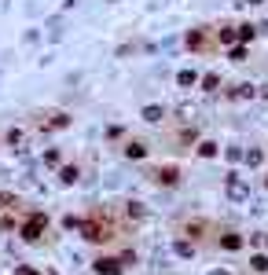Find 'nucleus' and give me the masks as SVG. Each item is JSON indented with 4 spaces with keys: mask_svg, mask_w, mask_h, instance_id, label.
Returning a JSON list of instances; mask_svg holds the SVG:
<instances>
[{
    "mask_svg": "<svg viewBox=\"0 0 268 275\" xmlns=\"http://www.w3.org/2000/svg\"><path fill=\"white\" fill-rule=\"evenodd\" d=\"M59 180H63V184H73V180H77V169H73V165H63V169H59Z\"/></svg>",
    "mask_w": 268,
    "mask_h": 275,
    "instance_id": "nucleus-8",
    "label": "nucleus"
},
{
    "mask_svg": "<svg viewBox=\"0 0 268 275\" xmlns=\"http://www.w3.org/2000/svg\"><path fill=\"white\" fill-rule=\"evenodd\" d=\"M265 187H268V176H265Z\"/></svg>",
    "mask_w": 268,
    "mask_h": 275,
    "instance_id": "nucleus-22",
    "label": "nucleus"
},
{
    "mask_svg": "<svg viewBox=\"0 0 268 275\" xmlns=\"http://www.w3.org/2000/svg\"><path fill=\"white\" fill-rule=\"evenodd\" d=\"M44 227H48V216H44V213H33L30 220L22 224V239H26V242L41 239V231H44Z\"/></svg>",
    "mask_w": 268,
    "mask_h": 275,
    "instance_id": "nucleus-1",
    "label": "nucleus"
},
{
    "mask_svg": "<svg viewBox=\"0 0 268 275\" xmlns=\"http://www.w3.org/2000/svg\"><path fill=\"white\" fill-rule=\"evenodd\" d=\"M254 26H239V44H246V41H254Z\"/></svg>",
    "mask_w": 268,
    "mask_h": 275,
    "instance_id": "nucleus-10",
    "label": "nucleus"
},
{
    "mask_svg": "<svg viewBox=\"0 0 268 275\" xmlns=\"http://www.w3.org/2000/svg\"><path fill=\"white\" fill-rule=\"evenodd\" d=\"M202 88H217V73H206V77H202Z\"/></svg>",
    "mask_w": 268,
    "mask_h": 275,
    "instance_id": "nucleus-17",
    "label": "nucleus"
},
{
    "mask_svg": "<svg viewBox=\"0 0 268 275\" xmlns=\"http://www.w3.org/2000/svg\"><path fill=\"white\" fill-rule=\"evenodd\" d=\"M177 81H180V84H195V73H191V70H180Z\"/></svg>",
    "mask_w": 268,
    "mask_h": 275,
    "instance_id": "nucleus-16",
    "label": "nucleus"
},
{
    "mask_svg": "<svg viewBox=\"0 0 268 275\" xmlns=\"http://www.w3.org/2000/svg\"><path fill=\"white\" fill-rule=\"evenodd\" d=\"M246 195H250V191H246L243 180H239V176H228V198H232V202H243Z\"/></svg>",
    "mask_w": 268,
    "mask_h": 275,
    "instance_id": "nucleus-3",
    "label": "nucleus"
},
{
    "mask_svg": "<svg viewBox=\"0 0 268 275\" xmlns=\"http://www.w3.org/2000/svg\"><path fill=\"white\" fill-rule=\"evenodd\" d=\"M81 235H85L88 242H99V239H103V235H99V227H96V224H81Z\"/></svg>",
    "mask_w": 268,
    "mask_h": 275,
    "instance_id": "nucleus-5",
    "label": "nucleus"
},
{
    "mask_svg": "<svg viewBox=\"0 0 268 275\" xmlns=\"http://www.w3.org/2000/svg\"><path fill=\"white\" fill-rule=\"evenodd\" d=\"M250 268L254 272H268V257H265V253H257V257L250 261Z\"/></svg>",
    "mask_w": 268,
    "mask_h": 275,
    "instance_id": "nucleus-9",
    "label": "nucleus"
},
{
    "mask_svg": "<svg viewBox=\"0 0 268 275\" xmlns=\"http://www.w3.org/2000/svg\"><path fill=\"white\" fill-rule=\"evenodd\" d=\"M220 246H224V250H239V246H243V235H224Z\"/></svg>",
    "mask_w": 268,
    "mask_h": 275,
    "instance_id": "nucleus-6",
    "label": "nucleus"
},
{
    "mask_svg": "<svg viewBox=\"0 0 268 275\" xmlns=\"http://www.w3.org/2000/svg\"><path fill=\"white\" fill-rule=\"evenodd\" d=\"M92 268H96L99 275H122V261H114V257H99Z\"/></svg>",
    "mask_w": 268,
    "mask_h": 275,
    "instance_id": "nucleus-2",
    "label": "nucleus"
},
{
    "mask_svg": "<svg viewBox=\"0 0 268 275\" xmlns=\"http://www.w3.org/2000/svg\"><path fill=\"white\" fill-rule=\"evenodd\" d=\"M15 275H37V268H30V264H18Z\"/></svg>",
    "mask_w": 268,
    "mask_h": 275,
    "instance_id": "nucleus-19",
    "label": "nucleus"
},
{
    "mask_svg": "<svg viewBox=\"0 0 268 275\" xmlns=\"http://www.w3.org/2000/svg\"><path fill=\"white\" fill-rule=\"evenodd\" d=\"M143 118L147 121H158L162 118V107H143Z\"/></svg>",
    "mask_w": 268,
    "mask_h": 275,
    "instance_id": "nucleus-12",
    "label": "nucleus"
},
{
    "mask_svg": "<svg viewBox=\"0 0 268 275\" xmlns=\"http://www.w3.org/2000/svg\"><path fill=\"white\" fill-rule=\"evenodd\" d=\"M246 4H261V0H246Z\"/></svg>",
    "mask_w": 268,
    "mask_h": 275,
    "instance_id": "nucleus-21",
    "label": "nucleus"
},
{
    "mask_svg": "<svg viewBox=\"0 0 268 275\" xmlns=\"http://www.w3.org/2000/svg\"><path fill=\"white\" fill-rule=\"evenodd\" d=\"M125 158L140 162V158H147V147H143V143H129V147H125Z\"/></svg>",
    "mask_w": 268,
    "mask_h": 275,
    "instance_id": "nucleus-4",
    "label": "nucleus"
},
{
    "mask_svg": "<svg viewBox=\"0 0 268 275\" xmlns=\"http://www.w3.org/2000/svg\"><path fill=\"white\" fill-rule=\"evenodd\" d=\"M129 213H133L136 220H140V216H143V206H140V202H129Z\"/></svg>",
    "mask_w": 268,
    "mask_h": 275,
    "instance_id": "nucleus-18",
    "label": "nucleus"
},
{
    "mask_svg": "<svg viewBox=\"0 0 268 275\" xmlns=\"http://www.w3.org/2000/svg\"><path fill=\"white\" fill-rule=\"evenodd\" d=\"M235 96H239V99H250V96H254V84H239Z\"/></svg>",
    "mask_w": 268,
    "mask_h": 275,
    "instance_id": "nucleus-14",
    "label": "nucleus"
},
{
    "mask_svg": "<svg viewBox=\"0 0 268 275\" xmlns=\"http://www.w3.org/2000/svg\"><path fill=\"white\" fill-rule=\"evenodd\" d=\"M209 275H228V272H209Z\"/></svg>",
    "mask_w": 268,
    "mask_h": 275,
    "instance_id": "nucleus-20",
    "label": "nucleus"
},
{
    "mask_svg": "<svg viewBox=\"0 0 268 275\" xmlns=\"http://www.w3.org/2000/svg\"><path fill=\"white\" fill-rule=\"evenodd\" d=\"M228 59H232V63H243V59H246V44H232V52H228Z\"/></svg>",
    "mask_w": 268,
    "mask_h": 275,
    "instance_id": "nucleus-7",
    "label": "nucleus"
},
{
    "mask_svg": "<svg viewBox=\"0 0 268 275\" xmlns=\"http://www.w3.org/2000/svg\"><path fill=\"white\" fill-rule=\"evenodd\" d=\"M177 253H180V257H191V253H195V246H191V242H177Z\"/></svg>",
    "mask_w": 268,
    "mask_h": 275,
    "instance_id": "nucleus-15",
    "label": "nucleus"
},
{
    "mask_svg": "<svg viewBox=\"0 0 268 275\" xmlns=\"http://www.w3.org/2000/svg\"><path fill=\"white\" fill-rule=\"evenodd\" d=\"M199 154L202 158H213L217 154V143H209V139H206V143H199Z\"/></svg>",
    "mask_w": 268,
    "mask_h": 275,
    "instance_id": "nucleus-11",
    "label": "nucleus"
},
{
    "mask_svg": "<svg viewBox=\"0 0 268 275\" xmlns=\"http://www.w3.org/2000/svg\"><path fill=\"white\" fill-rule=\"evenodd\" d=\"M220 41H224V44H235V41H239V30H220Z\"/></svg>",
    "mask_w": 268,
    "mask_h": 275,
    "instance_id": "nucleus-13",
    "label": "nucleus"
}]
</instances>
